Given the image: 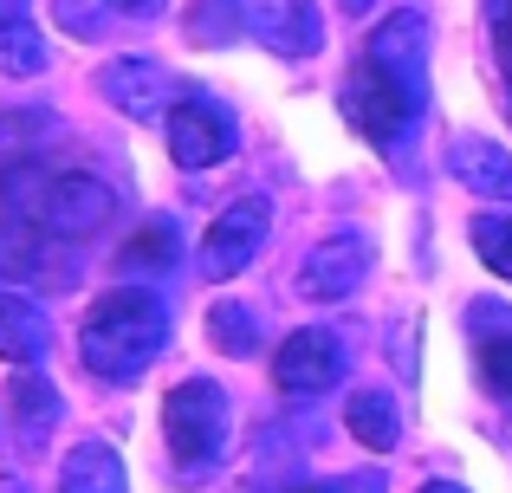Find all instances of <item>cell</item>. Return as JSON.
<instances>
[{
  "instance_id": "cell-3",
  "label": "cell",
  "mask_w": 512,
  "mask_h": 493,
  "mask_svg": "<svg viewBox=\"0 0 512 493\" xmlns=\"http://www.w3.org/2000/svg\"><path fill=\"white\" fill-rule=\"evenodd\" d=\"M117 215V189L91 169H52L46 195H39V228L52 241H98Z\"/></svg>"
},
{
  "instance_id": "cell-21",
  "label": "cell",
  "mask_w": 512,
  "mask_h": 493,
  "mask_svg": "<svg viewBox=\"0 0 512 493\" xmlns=\"http://www.w3.org/2000/svg\"><path fill=\"white\" fill-rule=\"evenodd\" d=\"M208 344L221 357H253L260 351V312L240 299H214L208 305Z\"/></svg>"
},
{
  "instance_id": "cell-10",
  "label": "cell",
  "mask_w": 512,
  "mask_h": 493,
  "mask_svg": "<svg viewBox=\"0 0 512 493\" xmlns=\"http://www.w3.org/2000/svg\"><path fill=\"white\" fill-rule=\"evenodd\" d=\"M91 85H98V98L111 104V111H124L130 124H163L169 104H175V78L156 59H111V65H98Z\"/></svg>"
},
{
  "instance_id": "cell-14",
  "label": "cell",
  "mask_w": 512,
  "mask_h": 493,
  "mask_svg": "<svg viewBox=\"0 0 512 493\" xmlns=\"http://www.w3.org/2000/svg\"><path fill=\"white\" fill-rule=\"evenodd\" d=\"M59 390H52L39 370H20V377H7V429L13 442L26 448V455H39V448L52 442V429H59Z\"/></svg>"
},
{
  "instance_id": "cell-24",
  "label": "cell",
  "mask_w": 512,
  "mask_h": 493,
  "mask_svg": "<svg viewBox=\"0 0 512 493\" xmlns=\"http://www.w3.org/2000/svg\"><path fill=\"white\" fill-rule=\"evenodd\" d=\"M487 26H493V59H500V72L512 85V0H487Z\"/></svg>"
},
{
  "instance_id": "cell-8",
  "label": "cell",
  "mask_w": 512,
  "mask_h": 493,
  "mask_svg": "<svg viewBox=\"0 0 512 493\" xmlns=\"http://www.w3.org/2000/svg\"><path fill=\"white\" fill-rule=\"evenodd\" d=\"M363 59H370L376 72H383L389 85L402 91V98L428 104V20H422L415 7H396L389 20H376Z\"/></svg>"
},
{
  "instance_id": "cell-13",
  "label": "cell",
  "mask_w": 512,
  "mask_h": 493,
  "mask_svg": "<svg viewBox=\"0 0 512 493\" xmlns=\"http://www.w3.org/2000/svg\"><path fill=\"white\" fill-rule=\"evenodd\" d=\"M448 176L461 182L467 195H487V202H512V150L480 130L448 143Z\"/></svg>"
},
{
  "instance_id": "cell-5",
  "label": "cell",
  "mask_w": 512,
  "mask_h": 493,
  "mask_svg": "<svg viewBox=\"0 0 512 493\" xmlns=\"http://www.w3.org/2000/svg\"><path fill=\"white\" fill-rule=\"evenodd\" d=\"M163 137H169L175 169H214V163L234 156L240 130H234V111H227V104L201 98V91H182L163 117Z\"/></svg>"
},
{
  "instance_id": "cell-2",
  "label": "cell",
  "mask_w": 512,
  "mask_h": 493,
  "mask_svg": "<svg viewBox=\"0 0 512 493\" xmlns=\"http://www.w3.org/2000/svg\"><path fill=\"white\" fill-rule=\"evenodd\" d=\"M227 435H234V403L214 377H182L163 396V448L175 455L182 474H208L221 468Z\"/></svg>"
},
{
  "instance_id": "cell-27",
  "label": "cell",
  "mask_w": 512,
  "mask_h": 493,
  "mask_svg": "<svg viewBox=\"0 0 512 493\" xmlns=\"http://www.w3.org/2000/svg\"><path fill=\"white\" fill-rule=\"evenodd\" d=\"M0 493H33V487H26L20 474H0Z\"/></svg>"
},
{
  "instance_id": "cell-26",
  "label": "cell",
  "mask_w": 512,
  "mask_h": 493,
  "mask_svg": "<svg viewBox=\"0 0 512 493\" xmlns=\"http://www.w3.org/2000/svg\"><path fill=\"white\" fill-rule=\"evenodd\" d=\"M422 493H474V487H461V481H428Z\"/></svg>"
},
{
  "instance_id": "cell-23",
  "label": "cell",
  "mask_w": 512,
  "mask_h": 493,
  "mask_svg": "<svg viewBox=\"0 0 512 493\" xmlns=\"http://www.w3.org/2000/svg\"><path fill=\"white\" fill-rule=\"evenodd\" d=\"M299 493H389V474L383 468H350V474H325V481H312Z\"/></svg>"
},
{
  "instance_id": "cell-7",
  "label": "cell",
  "mask_w": 512,
  "mask_h": 493,
  "mask_svg": "<svg viewBox=\"0 0 512 493\" xmlns=\"http://www.w3.org/2000/svg\"><path fill=\"white\" fill-rule=\"evenodd\" d=\"M344 117H350V124H357L383 156H396V143L409 137V124L422 117V104L402 98V91L389 85V78L376 72L370 59H357V72L344 78Z\"/></svg>"
},
{
  "instance_id": "cell-20",
  "label": "cell",
  "mask_w": 512,
  "mask_h": 493,
  "mask_svg": "<svg viewBox=\"0 0 512 493\" xmlns=\"http://www.w3.org/2000/svg\"><path fill=\"white\" fill-rule=\"evenodd\" d=\"M52 46L39 39V26L26 13H0V78H33L46 72Z\"/></svg>"
},
{
  "instance_id": "cell-22",
  "label": "cell",
  "mask_w": 512,
  "mask_h": 493,
  "mask_svg": "<svg viewBox=\"0 0 512 493\" xmlns=\"http://www.w3.org/2000/svg\"><path fill=\"white\" fill-rule=\"evenodd\" d=\"M474 253H480V266L487 273H500L512 279V215H474Z\"/></svg>"
},
{
  "instance_id": "cell-11",
  "label": "cell",
  "mask_w": 512,
  "mask_h": 493,
  "mask_svg": "<svg viewBox=\"0 0 512 493\" xmlns=\"http://www.w3.org/2000/svg\"><path fill=\"white\" fill-rule=\"evenodd\" d=\"M247 33L279 59H312L325 46V20L312 0H247Z\"/></svg>"
},
{
  "instance_id": "cell-15",
  "label": "cell",
  "mask_w": 512,
  "mask_h": 493,
  "mask_svg": "<svg viewBox=\"0 0 512 493\" xmlns=\"http://www.w3.org/2000/svg\"><path fill=\"white\" fill-rule=\"evenodd\" d=\"M59 143V111L46 104H13L0 117V176H20V169H39Z\"/></svg>"
},
{
  "instance_id": "cell-1",
  "label": "cell",
  "mask_w": 512,
  "mask_h": 493,
  "mask_svg": "<svg viewBox=\"0 0 512 493\" xmlns=\"http://www.w3.org/2000/svg\"><path fill=\"white\" fill-rule=\"evenodd\" d=\"M169 351V305L150 286H111L78 318V364L98 383H137Z\"/></svg>"
},
{
  "instance_id": "cell-28",
  "label": "cell",
  "mask_w": 512,
  "mask_h": 493,
  "mask_svg": "<svg viewBox=\"0 0 512 493\" xmlns=\"http://www.w3.org/2000/svg\"><path fill=\"white\" fill-rule=\"evenodd\" d=\"M0 13H26V0H0Z\"/></svg>"
},
{
  "instance_id": "cell-16",
  "label": "cell",
  "mask_w": 512,
  "mask_h": 493,
  "mask_svg": "<svg viewBox=\"0 0 512 493\" xmlns=\"http://www.w3.org/2000/svg\"><path fill=\"white\" fill-rule=\"evenodd\" d=\"M46 351H52V325H46V312H39L26 292H0V357H7L13 370H39L46 364Z\"/></svg>"
},
{
  "instance_id": "cell-12",
  "label": "cell",
  "mask_w": 512,
  "mask_h": 493,
  "mask_svg": "<svg viewBox=\"0 0 512 493\" xmlns=\"http://www.w3.org/2000/svg\"><path fill=\"white\" fill-rule=\"evenodd\" d=\"M467 338H474V377L480 390L506 396L512 403V305L500 299H480L467 312Z\"/></svg>"
},
{
  "instance_id": "cell-25",
  "label": "cell",
  "mask_w": 512,
  "mask_h": 493,
  "mask_svg": "<svg viewBox=\"0 0 512 493\" xmlns=\"http://www.w3.org/2000/svg\"><path fill=\"white\" fill-rule=\"evenodd\" d=\"M104 7H117V13H137V20H143V13H163V0H104Z\"/></svg>"
},
{
  "instance_id": "cell-9",
  "label": "cell",
  "mask_w": 512,
  "mask_h": 493,
  "mask_svg": "<svg viewBox=\"0 0 512 493\" xmlns=\"http://www.w3.org/2000/svg\"><path fill=\"white\" fill-rule=\"evenodd\" d=\"M363 279H370V241H363L357 228H338L299 260V299L338 305V299H350V292L363 286Z\"/></svg>"
},
{
  "instance_id": "cell-6",
  "label": "cell",
  "mask_w": 512,
  "mask_h": 493,
  "mask_svg": "<svg viewBox=\"0 0 512 493\" xmlns=\"http://www.w3.org/2000/svg\"><path fill=\"white\" fill-rule=\"evenodd\" d=\"M266 228H273V202L266 195H234V202L214 215L208 241H201V273L221 286V279H240L266 247Z\"/></svg>"
},
{
  "instance_id": "cell-18",
  "label": "cell",
  "mask_w": 512,
  "mask_h": 493,
  "mask_svg": "<svg viewBox=\"0 0 512 493\" xmlns=\"http://www.w3.org/2000/svg\"><path fill=\"white\" fill-rule=\"evenodd\" d=\"M344 429L357 448H370V455H389V448L402 442V409L389 390H350L344 403Z\"/></svg>"
},
{
  "instance_id": "cell-19",
  "label": "cell",
  "mask_w": 512,
  "mask_h": 493,
  "mask_svg": "<svg viewBox=\"0 0 512 493\" xmlns=\"http://www.w3.org/2000/svg\"><path fill=\"white\" fill-rule=\"evenodd\" d=\"M59 493H130V474L111 442H78L59 461Z\"/></svg>"
},
{
  "instance_id": "cell-4",
  "label": "cell",
  "mask_w": 512,
  "mask_h": 493,
  "mask_svg": "<svg viewBox=\"0 0 512 493\" xmlns=\"http://www.w3.org/2000/svg\"><path fill=\"white\" fill-rule=\"evenodd\" d=\"M344 364H350V351H344L338 331L299 325L273 351V383H279V396H292V403H312V396H331L344 383Z\"/></svg>"
},
{
  "instance_id": "cell-17",
  "label": "cell",
  "mask_w": 512,
  "mask_h": 493,
  "mask_svg": "<svg viewBox=\"0 0 512 493\" xmlns=\"http://www.w3.org/2000/svg\"><path fill=\"white\" fill-rule=\"evenodd\" d=\"M175 266H182V228H175L169 215L143 221V228L117 247V273H130V279H169Z\"/></svg>"
}]
</instances>
